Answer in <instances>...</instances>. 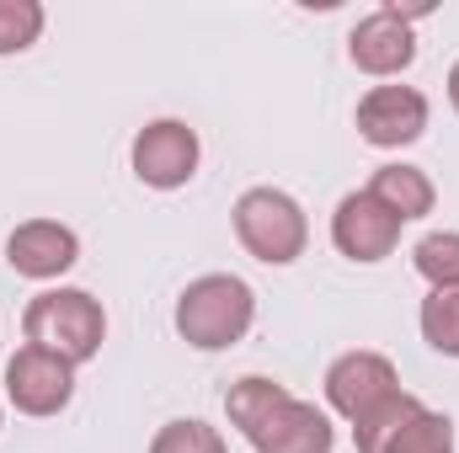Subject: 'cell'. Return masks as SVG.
<instances>
[{
  "mask_svg": "<svg viewBox=\"0 0 459 453\" xmlns=\"http://www.w3.org/2000/svg\"><path fill=\"white\" fill-rule=\"evenodd\" d=\"M81 261V235L59 219H22L5 235V267L32 283H54Z\"/></svg>",
  "mask_w": 459,
  "mask_h": 453,
  "instance_id": "10",
  "label": "cell"
},
{
  "mask_svg": "<svg viewBox=\"0 0 459 453\" xmlns=\"http://www.w3.org/2000/svg\"><path fill=\"white\" fill-rule=\"evenodd\" d=\"M5 400L22 416H32V422L59 416L75 400V363L59 357V352H48V346H32V341L16 346L5 357Z\"/></svg>",
  "mask_w": 459,
  "mask_h": 453,
  "instance_id": "6",
  "label": "cell"
},
{
  "mask_svg": "<svg viewBox=\"0 0 459 453\" xmlns=\"http://www.w3.org/2000/svg\"><path fill=\"white\" fill-rule=\"evenodd\" d=\"M256 453H332L337 449V427L332 416L316 406V400H283L251 438H246Z\"/></svg>",
  "mask_w": 459,
  "mask_h": 453,
  "instance_id": "11",
  "label": "cell"
},
{
  "mask_svg": "<svg viewBox=\"0 0 459 453\" xmlns=\"http://www.w3.org/2000/svg\"><path fill=\"white\" fill-rule=\"evenodd\" d=\"M150 453H230V443L220 427H209L198 416H177L150 438Z\"/></svg>",
  "mask_w": 459,
  "mask_h": 453,
  "instance_id": "19",
  "label": "cell"
},
{
  "mask_svg": "<svg viewBox=\"0 0 459 453\" xmlns=\"http://www.w3.org/2000/svg\"><path fill=\"white\" fill-rule=\"evenodd\" d=\"M422 341L444 357H459V288H428L422 310H417Z\"/></svg>",
  "mask_w": 459,
  "mask_h": 453,
  "instance_id": "15",
  "label": "cell"
},
{
  "mask_svg": "<svg viewBox=\"0 0 459 453\" xmlns=\"http://www.w3.org/2000/svg\"><path fill=\"white\" fill-rule=\"evenodd\" d=\"M283 400H294L289 384H278V379H267V373H246V379H235L225 389V416L240 438H251Z\"/></svg>",
  "mask_w": 459,
  "mask_h": 453,
  "instance_id": "13",
  "label": "cell"
},
{
  "mask_svg": "<svg viewBox=\"0 0 459 453\" xmlns=\"http://www.w3.org/2000/svg\"><path fill=\"white\" fill-rule=\"evenodd\" d=\"M428 97L417 91V86H395V81H385V86H368L363 97H358V139L363 144H374V150H406V144H417L422 133H428Z\"/></svg>",
  "mask_w": 459,
  "mask_h": 453,
  "instance_id": "8",
  "label": "cell"
},
{
  "mask_svg": "<svg viewBox=\"0 0 459 453\" xmlns=\"http://www.w3.org/2000/svg\"><path fill=\"white\" fill-rule=\"evenodd\" d=\"M48 27V11L38 0H0V59L27 54Z\"/></svg>",
  "mask_w": 459,
  "mask_h": 453,
  "instance_id": "18",
  "label": "cell"
},
{
  "mask_svg": "<svg viewBox=\"0 0 459 453\" xmlns=\"http://www.w3.org/2000/svg\"><path fill=\"white\" fill-rule=\"evenodd\" d=\"M177 337L198 352H225L256 326V288L235 272H204L177 294Z\"/></svg>",
  "mask_w": 459,
  "mask_h": 453,
  "instance_id": "1",
  "label": "cell"
},
{
  "mask_svg": "<svg viewBox=\"0 0 459 453\" xmlns=\"http://www.w3.org/2000/svg\"><path fill=\"white\" fill-rule=\"evenodd\" d=\"M198 160H204V144H198V128L182 123V117H155L134 133L128 144V166L144 187L155 192H177L198 176Z\"/></svg>",
  "mask_w": 459,
  "mask_h": 453,
  "instance_id": "5",
  "label": "cell"
},
{
  "mask_svg": "<svg viewBox=\"0 0 459 453\" xmlns=\"http://www.w3.org/2000/svg\"><path fill=\"white\" fill-rule=\"evenodd\" d=\"M433 5H411V11H401V5H379V11H368L363 21H352V32H347V59H352V70H363V75H374V81H395V75H406L411 70V59H417V16H428Z\"/></svg>",
  "mask_w": 459,
  "mask_h": 453,
  "instance_id": "4",
  "label": "cell"
},
{
  "mask_svg": "<svg viewBox=\"0 0 459 453\" xmlns=\"http://www.w3.org/2000/svg\"><path fill=\"white\" fill-rule=\"evenodd\" d=\"M395 395H401V368L374 346H352L326 368V406L352 427L374 416L379 406H390Z\"/></svg>",
  "mask_w": 459,
  "mask_h": 453,
  "instance_id": "7",
  "label": "cell"
},
{
  "mask_svg": "<svg viewBox=\"0 0 459 453\" xmlns=\"http://www.w3.org/2000/svg\"><path fill=\"white\" fill-rule=\"evenodd\" d=\"M368 192L401 219V225H411V219H428L433 209H438V187H433V176L422 171V166H406V160H395V166H379L374 176H368Z\"/></svg>",
  "mask_w": 459,
  "mask_h": 453,
  "instance_id": "12",
  "label": "cell"
},
{
  "mask_svg": "<svg viewBox=\"0 0 459 453\" xmlns=\"http://www.w3.org/2000/svg\"><path fill=\"white\" fill-rule=\"evenodd\" d=\"M332 245L342 251L347 261L374 267V261L395 256V245H401V219H395L368 187L342 192V203H337V214H332Z\"/></svg>",
  "mask_w": 459,
  "mask_h": 453,
  "instance_id": "9",
  "label": "cell"
},
{
  "mask_svg": "<svg viewBox=\"0 0 459 453\" xmlns=\"http://www.w3.org/2000/svg\"><path fill=\"white\" fill-rule=\"evenodd\" d=\"M411 267L428 288H459V229H433L411 245Z\"/></svg>",
  "mask_w": 459,
  "mask_h": 453,
  "instance_id": "14",
  "label": "cell"
},
{
  "mask_svg": "<svg viewBox=\"0 0 459 453\" xmlns=\"http://www.w3.org/2000/svg\"><path fill=\"white\" fill-rule=\"evenodd\" d=\"M449 107L459 113V59H455V70H449Z\"/></svg>",
  "mask_w": 459,
  "mask_h": 453,
  "instance_id": "20",
  "label": "cell"
},
{
  "mask_svg": "<svg viewBox=\"0 0 459 453\" xmlns=\"http://www.w3.org/2000/svg\"><path fill=\"white\" fill-rule=\"evenodd\" d=\"M0 427H5V406H0Z\"/></svg>",
  "mask_w": 459,
  "mask_h": 453,
  "instance_id": "21",
  "label": "cell"
},
{
  "mask_svg": "<svg viewBox=\"0 0 459 453\" xmlns=\"http://www.w3.org/2000/svg\"><path fill=\"white\" fill-rule=\"evenodd\" d=\"M417 411H422V400H417L411 389H401L390 406H379L374 416H363V422L352 427V449H358V453H379L395 432H401V427H406V422H411V416H417Z\"/></svg>",
  "mask_w": 459,
  "mask_h": 453,
  "instance_id": "17",
  "label": "cell"
},
{
  "mask_svg": "<svg viewBox=\"0 0 459 453\" xmlns=\"http://www.w3.org/2000/svg\"><path fill=\"white\" fill-rule=\"evenodd\" d=\"M379 453H455V422L433 406H422Z\"/></svg>",
  "mask_w": 459,
  "mask_h": 453,
  "instance_id": "16",
  "label": "cell"
},
{
  "mask_svg": "<svg viewBox=\"0 0 459 453\" xmlns=\"http://www.w3.org/2000/svg\"><path fill=\"white\" fill-rule=\"evenodd\" d=\"M230 225H235L240 251L256 256L262 267H294L310 245V219L299 198L283 187H246L230 209Z\"/></svg>",
  "mask_w": 459,
  "mask_h": 453,
  "instance_id": "3",
  "label": "cell"
},
{
  "mask_svg": "<svg viewBox=\"0 0 459 453\" xmlns=\"http://www.w3.org/2000/svg\"><path fill=\"white\" fill-rule=\"evenodd\" d=\"M22 331L32 346H48V352H59V357H70L75 368L81 363H91L97 352H102V341H108V310H102V299H91L86 288H43V294H32L27 299V310H22Z\"/></svg>",
  "mask_w": 459,
  "mask_h": 453,
  "instance_id": "2",
  "label": "cell"
}]
</instances>
